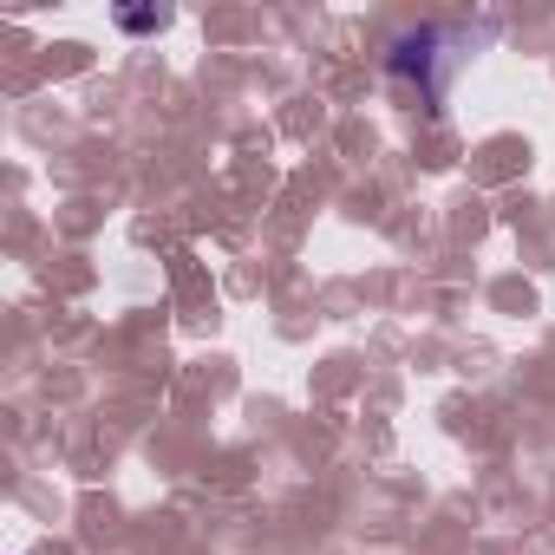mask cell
Listing matches in <instances>:
<instances>
[{
	"label": "cell",
	"mask_w": 555,
	"mask_h": 555,
	"mask_svg": "<svg viewBox=\"0 0 555 555\" xmlns=\"http://www.w3.org/2000/svg\"><path fill=\"white\" fill-rule=\"evenodd\" d=\"M118 27L125 34H157L164 27V8H118Z\"/></svg>",
	"instance_id": "6da1fadb"
}]
</instances>
